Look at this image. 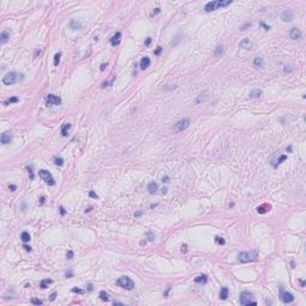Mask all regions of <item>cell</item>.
<instances>
[{"mask_svg": "<svg viewBox=\"0 0 306 306\" xmlns=\"http://www.w3.org/2000/svg\"><path fill=\"white\" fill-rule=\"evenodd\" d=\"M24 80V74L23 73H18V72H10L7 74H5L3 77V84L4 85H15L17 82H20Z\"/></svg>", "mask_w": 306, "mask_h": 306, "instance_id": "1", "label": "cell"}, {"mask_svg": "<svg viewBox=\"0 0 306 306\" xmlns=\"http://www.w3.org/2000/svg\"><path fill=\"white\" fill-rule=\"evenodd\" d=\"M231 4H232V0H214V1H209V3H207L204 5V11L212 12L220 7H226V6H228Z\"/></svg>", "mask_w": 306, "mask_h": 306, "instance_id": "2", "label": "cell"}, {"mask_svg": "<svg viewBox=\"0 0 306 306\" xmlns=\"http://www.w3.org/2000/svg\"><path fill=\"white\" fill-rule=\"evenodd\" d=\"M259 257V254L257 250H251V251H243L238 254V259L243 263H249V262H255Z\"/></svg>", "mask_w": 306, "mask_h": 306, "instance_id": "3", "label": "cell"}, {"mask_svg": "<svg viewBox=\"0 0 306 306\" xmlns=\"http://www.w3.org/2000/svg\"><path fill=\"white\" fill-rule=\"evenodd\" d=\"M116 285L121 288H124L127 290H132L134 288V281L128 276H121L116 281Z\"/></svg>", "mask_w": 306, "mask_h": 306, "instance_id": "4", "label": "cell"}, {"mask_svg": "<svg viewBox=\"0 0 306 306\" xmlns=\"http://www.w3.org/2000/svg\"><path fill=\"white\" fill-rule=\"evenodd\" d=\"M240 304L242 305H257L256 300H254V297H252V293L247 292V290H244L240 293Z\"/></svg>", "mask_w": 306, "mask_h": 306, "instance_id": "5", "label": "cell"}, {"mask_svg": "<svg viewBox=\"0 0 306 306\" xmlns=\"http://www.w3.org/2000/svg\"><path fill=\"white\" fill-rule=\"evenodd\" d=\"M190 124V121L188 118H182L179 121L177 122L176 124H173L172 127V132L173 133H179V132H183L184 129H187Z\"/></svg>", "mask_w": 306, "mask_h": 306, "instance_id": "6", "label": "cell"}, {"mask_svg": "<svg viewBox=\"0 0 306 306\" xmlns=\"http://www.w3.org/2000/svg\"><path fill=\"white\" fill-rule=\"evenodd\" d=\"M38 176L42 178V179L46 180V183L48 185H55V179L53 178L51 173L47 170H39L38 171Z\"/></svg>", "mask_w": 306, "mask_h": 306, "instance_id": "7", "label": "cell"}, {"mask_svg": "<svg viewBox=\"0 0 306 306\" xmlns=\"http://www.w3.org/2000/svg\"><path fill=\"white\" fill-rule=\"evenodd\" d=\"M60 104H61V98L55 96V94H48V97L46 98V105L47 106L60 105Z\"/></svg>", "mask_w": 306, "mask_h": 306, "instance_id": "8", "label": "cell"}, {"mask_svg": "<svg viewBox=\"0 0 306 306\" xmlns=\"http://www.w3.org/2000/svg\"><path fill=\"white\" fill-rule=\"evenodd\" d=\"M280 299L283 304H289V302L294 301V297L292 293H288V292H283L282 287H281V294H280Z\"/></svg>", "mask_w": 306, "mask_h": 306, "instance_id": "9", "label": "cell"}, {"mask_svg": "<svg viewBox=\"0 0 306 306\" xmlns=\"http://www.w3.org/2000/svg\"><path fill=\"white\" fill-rule=\"evenodd\" d=\"M281 19L283 22H290L293 19V11L292 10H285V11L281 13Z\"/></svg>", "mask_w": 306, "mask_h": 306, "instance_id": "10", "label": "cell"}, {"mask_svg": "<svg viewBox=\"0 0 306 306\" xmlns=\"http://www.w3.org/2000/svg\"><path fill=\"white\" fill-rule=\"evenodd\" d=\"M121 38H122V34L121 32H116V34H115L114 36H111V38H110V43H111V46H114V47L118 46L120 42H121Z\"/></svg>", "mask_w": 306, "mask_h": 306, "instance_id": "11", "label": "cell"}, {"mask_svg": "<svg viewBox=\"0 0 306 306\" xmlns=\"http://www.w3.org/2000/svg\"><path fill=\"white\" fill-rule=\"evenodd\" d=\"M289 37L292 39H300L301 38V32L298 27H292L289 31Z\"/></svg>", "mask_w": 306, "mask_h": 306, "instance_id": "12", "label": "cell"}, {"mask_svg": "<svg viewBox=\"0 0 306 306\" xmlns=\"http://www.w3.org/2000/svg\"><path fill=\"white\" fill-rule=\"evenodd\" d=\"M239 47L243 48V49H245V50H249V49L252 47V42L249 38H244L239 42Z\"/></svg>", "mask_w": 306, "mask_h": 306, "instance_id": "13", "label": "cell"}, {"mask_svg": "<svg viewBox=\"0 0 306 306\" xmlns=\"http://www.w3.org/2000/svg\"><path fill=\"white\" fill-rule=\"evenodd\" d=\"M149 63H151V60H149L148 56H144L141 60H140V69H146L147 67L149 66Z\"/></svg>", "mask_w": 306, "mask_h": 306, "instance_id": "14", "label": "cell"}, {"mask_svg": "<svg viewBox=\"0 0 306 306\" xmlns=\"http://www.w3.org/2000/svg\"><path fill=\"white\" fill-rule=\"evenodd\" d=\"M208 98H209L208 93H207V92H203V93L199 94V96L196 97V99H195V103H196V104H200V103L202 104V103H204Z\"/></svg>", "mask_w": 306, "mask_h": 306, "instance_id": "15", "label": "cell"}, {"mask_svg": "<svg viewBox=\"0 0 306 306\" xmlns=\"http://www.w3.org/2000/svg\"><path fill=\"white\" fill-rule=\"evenodd\" d=\"M11 135H10V133H3L1 134V136H0V141H1V144L3 145H7V144H10L11 142Z\"/></svg>", "mask_w": 306, "mask_h": 306, "instance_id": "16", "label": "cell"}, {"mask_svg": "<svg viewBox=\"0 0 306 306\" xmlns=\"http://www.w3.org/2000/svg\"><path fill=\"white\" fill-rule=\"evenodd\" d=\"M69 27H71L72 30H81V23L75 19H72L71 22H69Z\"/></svg>", "mask_w": 306, "mask_h": 306, "instance_id": "17", "label": "cell"}, {"mask_svg": "<svg viewBox=\"0 0 306 306\" xmlns=\"http://www.w3.org/2000/svg\"><path fill=\"white\" fill-rule=\"evenodd\" d=\"M194 281L196 283H201V285H204V283H207V281H208V277L206 276L204 274H202V275H197L196 277L194 279Z\"/></svg>", "mask_w": 306, "mask_h": 306, "instance_id": "18", "label": "cell"}, {"mask_svg": "<svg viewBox=\"0 0 306 306\" xmlns=\"http://www.w3.org/2000/svg\"><path fill=\"white\" fill-rule=\"evenodd\" d=\"M8 38H10V32H8L7 30H5V31H3L1 35H0V43L5 44L8 41Z\"/></svg>", "mask_w": 306, "mask_h": 306, "instance_id": "19", "label": "cell"}, {"mask_svg": "<svg viewBox=\"0 0 306 306\" xmlns=\"http://www.w3.org/2000/svg\"><path fill=\"white\" fill-rule=\"evenodd\" d=\"M147 190H148L149 194H156L158 190V184L156 182H151V183L147 185Z\"/></svg>", "mask_w": 306, "mask_h": 306, "instance_id": "20", "label": "cell"}, {"mask_svg": "<svg viewBox=\"0 0 306 306\" xmlns=\"http://www.w3.org/2000/svg\"><path fill=\"white\" fill-rule=\"evenodd\" d=\"M224 47L222 46H219V47L215 48V51H214V58L215 59H219V58H221L222 55H224Z\"/></svg>", "mask_w": 306, "mask_h": 306, "instance_id": "21", "label": "cell"}, {"mask_svg": "<svg viewBox=\"0 0 306 306\" xmlns=\"http://www.w3.org/2000/svg\"><path fill=\"white\" fill-rule=\"evenodd\" d=\"M262 96V90H259V89H255V90H252L251 92H250V94H249V97L250 98H259Z\"/></svg>", "mask_w": 306, "mask_h": 306, "instance_id": "22", "label": "cell"}, {"mask_svg": "<svg viewBox=\"0 0 306 306\" xmlns=\"http://www.w3.org/2000/svg\"><path fill=\"white\" fill-rule=\"evenodd\" d=\"M219 297H220L221 300H226V299H227V297H228V288L227 287H222V288H221Z\"/></svg>", "mask_w": 306, "mask_h": 306, "instance_id": "23", "label": "cell"}, {"mask_svg": "<svg viewBox=\"0 0 306 306\" xmlns=\"http://www.w3.org/2000/svg\"><path fill=\"white\" fill-rule=\"evenodd\" d=\"M69 128H71V123H63L62 126H61V135H62V136H66Z\"/></svg>", "mask_w": 306, "mask_h": 306, "instance_id": "24", "label": "cell"}, {"mask_svg": "<svg viewBox=\"0 0 306 306\" xmlns=\"http://www.w3.org/2000/svg\"><path fill=\"white\" fill-rule=\"evenodd\" d=\"M50 283H53V280H50V279H44V280H42L41 281V283H39V287L42 288V289H44V288H47Z\"/></svg>", "mask_w": 306, "mask_h": 306, "instance_id": "25", "label": "cell"}, {"mask_svg": "<svg viewBox=\"0 0 306 306\" xmlns=\"http://www.w3.org/2000/svg\"><path fill=\"white\" fill-rule=\"evenodd\" d=\"M254 66L255 67H262L263 66V59L259 56H256L254 59Z\"/></svg>", "mask_w": 306, "mask_h": 306, "instance_id": "26", "label": "cell"}, {"mask_svg": "<svg viewBox=\"0 0 306 306\" xmlns=\"http://www.w3.org/2000/svg\"><path fill=\"white\" fill-rule=\"evenodd\" d=\"M20 239H22L23 243H27V242H30V234H29L27 232H23V233L20 234Z\"/></svg>", "mask_w": 306, "mask_h": 306, "instance_id": "27", "label": "cell"}, {"mask_svg": "<svg viewBox=\"0 0 306 306\" xmlns=\"http://www.w3.org/2000/svg\"><path fill=\"white\" fill-rule=\"evenodd\" d=\"M269 208H270V207H269L268 204H263V206H259V207H257V209H256V211H257L259 214H263V213L267 212Z\"/></svg>", "mask_w": 306, "mask_h": 306, "instance_id": "28", "label": "cell"}, {"mask_svg": "<svg viewBox=\"0 0 306 306\" xmlns=\"http://www.w3.org/2000/svg\"><path fill=\"white\" fill-rule=\"evenodd\" d=\"M17 102H19V98H18V97H11V98H8V99H6V101H5L4 105H8V104L17 103Z\"/></svg>", "mask_w": 306, "mask_h": 306, "instance_id": "29", "label": "cell"}, {"mask_svg": "<svg viewBox=\"0 0 306 306\" xmlns=\"http://www.w3.org/2000/svg\"><path fill=\"white\" fill-rule=\"evenodd\" d=\"M99 298H101V300H103V301H108V300H109V295H108L106 292L101 290V292H99Z\"/></svg>", "mask_w": 306, "mask_h": 306, "instance_id": "30", "label": "cell"}, {"mask_svg": "<svg viewBox=\"0 0 306 306\" xmlns=\"http://www.w3.org/2000/svg\"><path fill=\"white\" fill-rule=\"evenodd\" d=\"M286 159H287V156H286V154H282V156H280V158L277 159V160H276V163H274V164H273V165H274V168H276L277 165H280L283 160H286Z\"/></svg>", "mask_w": 306, "mask_h": 306, "instance_id": "31", "label": "cell"}, {"mask_svg": "<svg viewBox=\"0 0 306 306\" xmlns=\"http://www.w3.org/2000/svg\"><path fill=\"white\" fill-rule=\"evenodd\" d=\"M63 159L61 157H54V164L55 165H58V166H62L63 165Z\"/></svg>", "mask_w": 306, "mask_h": 306, "instance_id": "32", "label": "cell"}, {"mask_svg": "<svg viewBox=\"0 0 306 306\" xmlns=\"http://www.w3.org/2000/svg\"><path fill=\"white\" fill-rule=\"evenodd\" d=\"M60 58H61V53H56L55 54V56H54V66L56 67V66H59V63H60Z\"/></svg>", "mask_w": 306, "mask_h": 306, "instance_id": "33", "label": "cell"}, {"mask_svg": "<svg viewBox=\"0 0 306 306\" xmlns=\"http://www.w3.org/2000/svg\"><path fill=\"white\" fill-rule=\"evenodd\" d=\"M146 239L148 240V242H153V240H154V234H153L152 231H147V233H146Z\"/></svg>", "mask_w": 306, "mask_h": 306, "instance_id": "34", "label": "cell"}, {"mask_svg": "<svg viewBox=\"0 0 306 306\" xmlns=\"http://www.w3.org/2000/svg\"><path fill=\"white\" fill-rule=\"evenodd\" d=\"M215 243L216 244H220V245H225V239L224 238H221V237H219V235H216L215 237Z\"/></svg>", "mask_w": 306, "mask_h": 306, "instance_id": "35", "label": "cell"}, {"mask_svg": "<svg viewBox=\"0 0 306 306\" xmlns=\"http://www.w3.org/2000/svg\"><path fill=\"white\" fill-rule=\"evenodd\" d=\"M26 170L29 171V173H30V179H34V172H32V165H27L26 166Z\"/></svg>", "mask_w": 306, "mask_h": 306, "instance_id": "36", "label": "cell"}, {"mask_svg": "<svg viewBox=\"0 0 306 306\" xmlns=\"http://www.w3.org/2000/svg\"><path fill=\"white\" fill-rule=\"evenodd\" d=\"M73 256H74V252L72 251V250H68V251H67V254H66V258L67 259H72L73 258Z\"/></svg>", "mask_w": 306, "mask_h": 306, "instance_id": "37", "label": "cell"}, {"mask_svg": "<svg viewBox=\"0 0 306 306\" xmlns=\"http://www.w3.org/2000/svg\"><path fill=\"white\" fill-rule=\"evenodd\" d=\"M31 302H32V304H35V305H42V300L36 299V298H32L31 299Z\"/></svg>", "mask_w": 306, "mask_h": 306, "instance_id": "38", "label": "cell"}, {"mask_svg": "<svg viewBox=\"0 0 306 306\" xmlns=\"http://www.w3.org/2000/svg\"><path fill=\"white\" fill-rule=\"evenodd\" d=\"M65 275H66L67 279H71V277H73V270H72V269H69L68 271H66V274H65Z\"/></svg>", "mask_w": 306, "mask_h": 306, "instance_id": "39", "label": "cell"}, {"mask_svg": "<svg viewBox=\"0 0 306 306\" xmlns=\"http://www.w3.org/2000/svg\"><path fill=\"white\" fill-rule=\"evenodd\" d=\"M158 13H160V8L159 7H157V8H154V11L151 13V17H154L156 15H158Z\"/></svg>", "mask_w": 306, "mask_h": 306, "instance_id": "40", "label": "cell"}, {"mask_svg": "<svg viewBox=\"0 0 306 306\" xmlns=\"http://www.w3.org/2000/svg\"><path fill=\"white\" fill-rule=\"evenodd\" d=\"M89 195H90V197H92V199H98V195H97L93 190H91V191L89 192Z\"/></svg>", "mask_w": 306, "mask_h": 306, "instance_id": "41", "label": "cell"}, {"mask_svg": "<svg viewBox=\"0 0 306 306\" xmlns=\"http://www.w3.org/2000/svg\"><path fill=\"white\" fill-rule=\"evenodd\" d=\"M161 182H163V183H165V184H166V183H169V182H170V177L169 176H163V178H161Z\"/></svg>", "mask_w": 306, "mask_h": 306, "instance_id": "42", "label": "cell"}, {"mask_svg": "<svg viewBox=\"0 0 306 306\" xmlns=\"http://www.w3.org/2000/svg\"><path fill=\"white\" fill-rule=\"evenodd\" d=\"M41 53H42V50H41V49H36L35 53H34V58L36 59L37 56H39V55H41Z\"/></svg>", "mask_w": 306, "mask_h": 306, "instance_id": "43", "label": "cell"}, {"mask_svg": "<svg viewBox=\"0 0 306 306\" xmlns=\"http://www.w3.org/2000/svg\"><path fill=\"white\" fill-rule=\"evenodd\" d=\"M161 50H163V48H161V47H159V46H158V47H157V49L154 50V55H159V54H160V53H161Z\"/></svg>", "mask_w": 306, "mask_h": 306, "instance_id": "44", "label": "cell"}, {"mask_svg": "<svg viewBox=\"0 0 306 306\" xmlns=\"http://www.w3.org/2000/svg\"><path fill=\"white\" fill-rule=\"evenodd\" d=\"M59 211H60V214H61L62 216L66 215V211H65V208H63L62 206H60V207H59Z\"/></svg>", "mask_w": 306, "mask_h": 306, "instance_id": "45", "label": "cell"}, {"mask_svg": "<svg viewBox=\"0 0 306 306\" xmlns=\"http://www.w3.org/2000/svg\"><path fill=\"white\" fill-rule=\"evenodd\" d=\"M23 249L25 250V251H27V252H31V250H32L31 246H29V245H25V244L23 245Z\"/></svg>", "mask_w": 306, "mask_h": 306, "instance_id": "46", "label": "cell"}, {"mask_svg": "<svg viewBox=\"0 0 306 306\" xmlns=\"http://www.w3.org/2000/svg\"><path fill=\"white\" fill-rule=\"evenodd\" d=\"M151 42H152V38H151V37H147V38H146V41H145V46H146V47H148L149 44H151Z\"/></svg>", "mask_w": 306, "mask_h": 306, "instance_id": "47", "label": "cell"}, {"mask_svg": "<svg viewBox=\"0 0 306 306\" xmlns=\"http://www.w3.org/2000/svg\"><path fill=\"white\" fill-rule=\"evenodd\" d=\"M72 292H74V293H84V290L79 289V288H72Z\"/></svg>", "mask_w": 306, "mask_h": 306, "instance_id": "48", "label": "cell"}, {"mask_svg": "<svg viewBox=\"0 0 306 306\" xmlns=\"http://www.w3.org/2000/svg\"><path fill=\"white\" fill-rule=\"evenodd\" d=\"M55 298H56V292H54V293H51V294H50V298H49V299H50V301H54V300H55Z\"/></svg>", "mask_w": 306, "mask_h": 306, "instance_id": "49", "label": "cell"}, {"mask_svg": "<svg viewBox=\"0 0 306 306\" xmlns=\"http://www.w3.org/2000/svg\"><path fill=\"white\" fill-rule=\"evenodd\" d=\"M180 251L183 252V254H185V252H187V245H185V244H183V246L180 247Z\"/></svg>", "mask_w": 306, "mask_h": 306, "instance_id": "50", "label": "cell"}, {"mask_svg": "<svg viewBox=\"0 0 306 306\" xmlns=\"http://www.w3.org/2000/svg\"><path fill=\"white\" fill-rule=\"evenodd\" d=\"M142 214H144V212H136V213H134V216H135V218H139V216H141Z\"/></svg>", "mask_w": 306, "mask_h": 306, "instance_id": "51", "label": "cell"}, {"mask_svg": "<svg viewBox=\"0 0 306 306\" xmlns=\"http://www.w3.org/2000/svg\"><path fill=\"white\" fill-rule=\"evenodd\" d=\"M261 25H262V26L264 27V30H269V29H270V26H269V25H266V24L263 23V22L261 23Z\"/></svg>", "mask_w": 306, "mask_h": 306, "instance_id": "52", "label": "cell"}, {"mask_svg": "<svg viewBox=\"0 0 306 306\" xmlns=\"http://www.w3.org/2000/svg\"><path fill=\"white\" fill-rule=\"evenodd\" d=\"M105 67H106V63H102V65H101V68H99V69H101V72L104 71V69H105Z\"/></svg>", "mask_w": 306, "mask_h": 306, "instance_id": "53", "label": "cell"}, {"mask_svg": "<svg viewBox=\"0 0 306 306\" xmlns=\"http://www.w3.org/2000/svg\"><path fill=\"white\" fill-rule=\"evenodd\" d=\"M8 188H10V190H11V191H15V190H16V188H17V187H16V185H13V184H11V185H10V187H8Z\"/></svg>", "mask_w": 306, "mask_h": 306, "instance_id": "54", "label": "cell"}, {"mask_svg": "<svg viewBox=\"0 0 306 306\" xmlns=\"http://www.w3.org/2000/svg\"><path fill=\"white\" fill-rule=\"evenodd\" d=\"M44 203V196H42L39 199V204H43Z\"/></svg>", "mask_w": 306, "mask_h": 306, "instance_id": "55", "label": "cell"}, {"mask_svg": "<svg viewBox=\"0 0 306 306\" xmlns=\"http://www.w3.org/2000/svg\"><path fill=\"white\" fill-rule=\"evenodd\" d=\"M157 206H158V203H152L151 206H149V208H151V209H153V208H156Z\"/></svg>", "mask_w": 306, "mask_h": 306, "instance_id": "56", "label": "cell"}, {"mask_svg": "<svg viewBox=\"0 0 306 306\" xmlns=\"http://www.w3.org/2000/svg\"><path fill=\"white\" fill-rule=\"evenodd\" d=\"M166 192H168V188H164L163 190H161V194H164V195L166 194Z\"/></svg>", "mask_w": 306, "mask_h": 306, "instance_id": "57", "label": "cell"}, {"mask_svg": "<svg viewBox=\"0 0 306 306\" xmlns=\"http://www.w3.org/2000/svg\"><path fill=\"white\" fill-rule=\"evenodd\" d=\"M300 285H301V287H305V281H304V280H300Z\"/></svg>", "mask_w": 306, "mask_h": 306, "instance_id": "58", "label": "cell"}, {"mask_svg": "<svg viewBox=\"0 0 306 306\" xmlns=\"http://www.w3.org/2000/svg\"><path fill=\"white\" fill-rule=\"evenodd\" d=\"M146 243H147V242H146V240H141V242H140V245H145Z\"/></svg>", "mask_w": 306, "mask_h": 306, "instance_id": "59", "label": "cell"}, {"mask_svg": "<svg viewBox=\"0 0 306 306\" xmlns=\"http://www.w3.org/2000/svg\"><path fill=\"white\" fill-rule=\"evenodd\" d=\"M290 71H292V68H287V67L285 68V72H286V73H287V72H290Z\"/></svg>", "mask_w": 306, "mask_h": 306, "instance_id": "60", "label": "cell"}, {"mask_svg": "<svg viewBox=\"0 0 306 306\" xmlns=\"http://www.w3.org/2000/svg\"><path fill=\"white\" fill-rule=\"evenodd\" d=\"M114 305H122V302H118V301H114Z\"/></svg>", "mask_w": 306, "mask_h": 306, "instance_id": "61", "label": "cell"}, {"mask_svg": "<svg viewBox=\"0 0 306 306\" xmlns=\"http://www.w3.org/2000/svg\"><path fill=\"white\" fill-rule=\"evenodd\" d=\"M89 290H92V285H89Z\"/></svg>", "mask_w": 306, "mask_h": 306, "instance_id": "62", "label": "cell"}]
</instances>
